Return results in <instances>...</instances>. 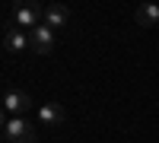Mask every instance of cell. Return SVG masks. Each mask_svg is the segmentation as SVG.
Listing matches in <instances>:
<instances>
[{"label": "cell", "instance_id": "cell-8", "mask_svg": "<svg viewBox=\"0 0 159 143\" xmlns=\"http://www.w3.org/2000/svg\"><path fill=\"white\" fill-rule=\"evenodd\" d=\"M134 19H137V25H143V29L159 25V3H140L134 10Z\"/></svg>", "mask_w": 159, "mask_h": 143}, {"label": "cell", "instance_id": "cell-4", "mask_svg": "<svg viewBox=\"0 0 159 143\" xmlns=\"http://www.w3.org/2000/svg\"><path fill=\"white\" fill-rule=\"evenodd\" d=\"M29 108H32V99H29V92H22V89H10L3 96V111L10 118H22V111H29Z\"/></svg>", "mask_w": 159, "mask_h": 143}, {"label": "cell", "instance_id": "cell-5", "mask_svg": "<svg viewBox=\"0 0 159 143\" xmlns=\"http://www.w3.org/2000/svg\"><path fill=\"white\" fill-rule=\"evenodd\" d=\"M38 121L45 127H61L67 121V111H64V105H57V102H45V105L38 108Z\"/></svg>", "mask_w": 159, "mask_h": 143}, {"label": "cell", "instance_id": "cell-7", "mask_svg": "<svg viewBox=\"0 0 159 143\" xmlns=\"http://www.w3.org/2000/svg\"><path fill=\"white\" fill-rule=\"evenodd\" d=\"M3 48L10 51V54L32 51V45H29V32H22V29H7V32H3Z\"/></svg>", "mask_w": 159, "mask_h": 143}, {"label": "cell", "instance_id": "cell-6", "mask_svg": "<svg viewBox=\"0 0 159 143\" xmlns=\"http://www.w3.org/2000/svg\"><path fill=\"white\" fill-rule=\"evenodd\" d=\"M45 25L48 29H64V25H70V10L64 3H48L45 7Z\"/></svg>", "mask_w": 159, "mask_h": 143}, {"label": "cell", "instance_id": "cell-3", "mask_svg": "<svg viewBox=\"0 0 159 143\" xmlns=\"http://www.w3.org/2000/svg\"><path fill=\"white\" fill-rule=\"evenodd\" d=\"M29 45H32L35 54H51L54 45H57V35H54V29H48V25H38V29L29 32Z\"/></svg>", "mask_w": 159, "mask_h": 143}, {"label": "cell", "instance_id": "cell-2", "mask_svg": "<svg viewBox=\"0 0 159 143\" xmlns=\"http://www.w3.org/2000/svg\"><path fill=\"white\" fill-rule=\"evenodd\" d=\"M3 140L7 143H35V127L25 118H10L3 111Z\"/></svg>", "mask_w": 159, "mask_h": 143}, {"label": "cell", "instance_id": "cell-1", "mask_svg": "<svg viewBox=\"0 0 159 143\" xmlns=\"http://www.w3.org/2000/svg\"><path fill=\"white\" fill-rule=\"evenodd\" d=\"M38 25H45V10L35 7V3H16L13 7V29H38Z\"/></svg>", "mask_w": 159, "mask_h": 143}]
</instances>
